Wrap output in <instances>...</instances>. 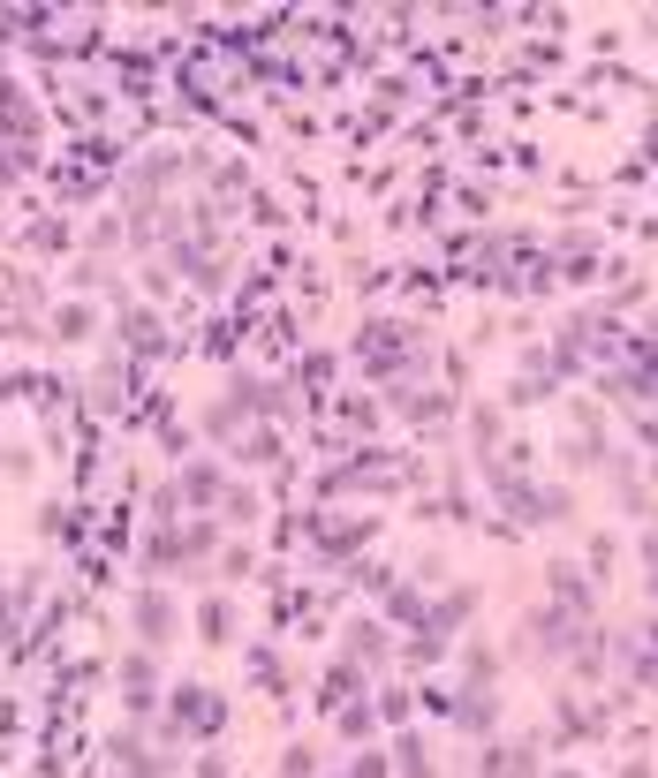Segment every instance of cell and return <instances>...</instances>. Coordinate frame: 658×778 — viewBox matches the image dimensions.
Returning <instances> with one entry per match:
<instances>
[{
    "label": "cell",
    "instance_id": "6da1fadb",
    "mask_svg": "<svg viewBox=\"0 0 658 778\" xmlns=\"http://www.w3.org/2000/svg\"><path fill=\"white\" fill-rule=\"evenodd\" d=\"M137 620H144V635H167V605H159V597H144Z\"/></svg>",
    "mask_w": 658,
    "mask_h": 778
}]
</instances>
